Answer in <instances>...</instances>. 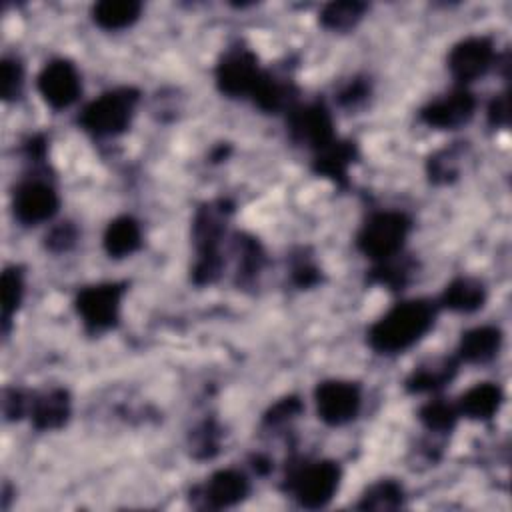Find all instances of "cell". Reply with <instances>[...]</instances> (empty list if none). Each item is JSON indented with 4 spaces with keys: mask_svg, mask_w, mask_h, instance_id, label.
Returning <instances> with one entry per match:
<instances>
[{
    "mask_svg": "<svg viewBox=\"0 0 512 512\" xmlns=\"http://www.w3.org/2000/svg\"><path fill=\"white\" fill-rule=\"evenodd\" d=\"M436 320L430 300H406L390 308L368 330V344L380 354H396L416 344Z\"/></svg>",
    "mask_w": 512,
    "mask_h": 512,
    "instance_id": "1",
    "label": "cell"
},
{
    "mask_svg": "<svg viewBox=\"0 0 512 512\" xmlns=\"http://www.w3.org/2000/svg\"><path fill=\"white\" fill-rule=\"evenodd\" d=\"M224 202L206 204L198 210L194 218V244H196V264L192 270V278L196 284H210L218 278L222 268L220 258V238L224 230L222 216L228 212V208H222Z\"/></svg>",
    "mask_w": 512,
    "mask_h": 512,
    "instance_id": "2",
    "label": "cell"
},
{
    "mask_svg": "<svg viewBox=\"0 0 512 512\" xmlns=\"http://www.w3.org/2000/svg\"><path fill=\"white\" fill-rule=\"evenodd\" d=\"M138 102V90L116 88L104 92L96 100L84 106L78 122L94 136H114L128 128L134 106Z\"/></svg>",
    "mask_w": 512,
    "mask_h": 512,
    "instance_id": "3",
    "label": "cell"
},
{
    "mask_svg": "<svg viewBox=\"0 0 512 512\" xmlns=\"http://www.w3.org/2000/svg\"><path fill=\"white\" fill-rule=\"evenodd\" d=\"M410 230V220L406 214L396 210L372 214L362 230L358 232L356 244L362 254L372 260H388L398 256Z\"/></svg>",
    "mask_w": 512,
    "mask_h": 512,
    "instance_id": "4",
    "label": "cell"
},
{
    "mask_svg": "<svg viewBox=\"0 0 512 512\" xmlns=\"http://www.w3.org/2000/svg\"><path fill=\"white\" fill-rule=\"evenodd\" d=\"M340 466L332 460L304 464L290 472L288 490L300 506L316 510L326 506L340 486Z\"/></svg>",
    "mask_w": 512,
    "mask_h": 512,
    "instance_id": "5",
    "label": "cell"
},
{
    "mask_svg": "<svg viewBox=\"0 0 512 512\" xmlns=\"http://www.w3.org/2000/svg\"><path fill=\"white\" fill-rule=\"evenodd\" d=\"M124 294V284L106 282L88 286L76 296V310L82 316L86 330L102 332L112 328L120 316V300Z\"/></svg>",
    "mask_w": 512,
    "mask_h": 512,
    "instance_id": "6",
    "label": "cell"
},
{
    "mask_svg": "<svg viewBox=\"0 0 512 512\" xmlns=\"http://www.w3.org/2000/svg\"><path fill=\"white\" fill-rule=\"evenodd\" d=\"M318 416L330 426H342L360 410V388L354 382L326 380L314 392Z\"/></svg>",
    "mask_w": 512,
    "mask_h": 512,
    "instance_id": "7",
    "label": "cell"
},
{
    "mask_svg": "<svg viewBox=\"0 0 512 512\" xmlns=\"http://www.w3.org/2000/svg\"><path fill=\"white\" fill-rule=\"evenodd\" d=\"M260 68L256 64V56L246 48L228 50L216 66V84L220 92L236 98L252 94L258 78Z\"/></svg>",
    "mask_w": 512,
    "mask_h": 512,
    "instance_id": "8",
    "label": "cell"
},
{
    "mask_svg": "<svg viewBox=\"0 0 512 512\" xmlns=\"http://www.w3.org/2000/svg\"><path fill=\"white\" fill-rule=\"evenodd\" d=\"M290 132L296 142L306 144L316 152L336 140L332 116L322 102L294 108L290 112Z\"/></svg>",
    "mask_w": 512,
    "mask_h": 512,
    "instance_id": "9",
    "label": "cell"
},
{
    "mask_svg": "<svg viewBox=\"0 0 512 512\" xmlns=\"http://www.w3.org/2000/svg\"><path fill=\"white\" fill-rule=\"evenodd\" d=\"M38 90L46 104L60 110L80 96V76L72 62L52 60L38 74Z\"/></svg>",
    "mask_w": 512,
    "mask_h": 512,
    "instance_id": "10",
    "label": "cell"
},
{
    "mask_svg": "<svg viewBox=\"0 0 512 512\" xmlns=\"http://www.w3.org/2000/svg\"><path fill=\"white\" fill-rule=\"evenodd\" d=\"M12 208L22 224H40L56 214L58 194L42 180H26L14 190Z\"/></svg>",
    "mask_w": 512,
    "mask_h": 512,
    "instance_id": "11",
    "label": "cell"
},
{
    "mask_svg": "<svg viewBox=\"0 0 512 512\" xmlns=\"http://www.w3.org/2000/svg\"><path fill=\"white\" fill-rule=\"evenodd\" d=\"M494 58L492 42L484 36H472L458 42L448 56V68L458 82H472L482 76Z\"/></svg>",
    "mask_w": 512,
    "mask_h": 512,
    "instance_id": "12",
    "label": "cell"
},
{
    "mask_svg": "<svg viewBox=\"0 0 512 512\" xmlns=\"http://www.w3.org/2000/svg\"><path fill=\"white\" fill-rule=\"evenodd\" d=\"M476 108V100L468 90H454L420 110V118L434 128H458L466 124Z\"/></svg>",
    "mask_w": 512,
    "mask_h": 512,
    "instance_id": "13",
    "label": "cell"
},
{
    "mask_svg": "<svg viewBox=\"0 0 512 512\" xmlns=\"http://www.w3.org/2000/svg\"><path fill=\"white\" fill-rule=\"evenodd\" d=\"M248 478L238 470H218L206 484L198 488L204 506L208 508H228L242 502L248 496Z\"/></svg>",
    "mask_w": 512,
    "mask_h": 512,
    "instance_id": "14",
    "label": "cell"
},
{
    "mask_svg": "<svg viewBox=\"0 0 512 512\" xmlns=\"http://www.w3.org/2000/svg\"><path fill=\"white\" fill-rule=\"evenodd\" d=\"M70 416V396L62 388L36 394L30 400V418L36 430H56L66 424Z\"/></svg>",
    "mask_w": 512,
    "mask_h": 512,
    "instance_id": "15",
    "label": "cell"
},
{
    "mask_svg": "<svg viewBox=\"0 0 512 512\" xmlns=\"http://www.w3.org/2000/svg\"><path fill=\"white\" fill-rule=\"evenodd\" d=\"M502 404V390L498 384L482 382L466 390L458 400V414H464L472 420L492 418Z\"/></svg>",
    "mask_w": 512,
    "mask_h": 512,
    "instance_id": "16",
    "label": "cell"
},
{
    "mask_svg": "<svg viewBox=\"0 0 512 512\" xmlns=\"http://www.w3.org/2000/svg\"><path fill=\"white\" fill-rule=\"evenodd\" d=\"M502 344V332L494 326H478L462 334L458 356L466 362H486L494 358Z\"/></svg>",
    "mask_w": 512,
    "mask_h": 512,
    "instance_id": "17",
    "label": "cell"
},
{
    "mask_svg": "<svg viewBox=\"0 0 512 512\" xmlns=\"http://www.w3.org/2000/svg\"><path fill=\"white\" fill-rule=\"evenodd\" d=\"M142 242V234H140V226L134 218L130 216H120L114 218L104 232V250L112 256V258H122L132 254L134 250L140 248Z\"/></svg>",
    "mask_w": 512,
    "mask_h": 512,
    "instance_id": "18",
    "label": "cell"
},
{
    "mask_svg": "<svg viewBox=\"0 0 512 512\" xmlns=\"http://www.w3.org/2000/svg\"><path fill=\"white\" fill-rule=\"evenodd\" d=\"M356 156V146L352 142L334 140L326 148L316 152L314 170L322 176L332 178L334 182H344L348 174V166Z\"/></svg>",
    "mask_w": 512,
    "mask_h": 512,
    "instance_id": "19",
    "label": "cell"
},
{
    "mask_svg": "<svg viewBox=\"0 0 512 512\" xmlns=\"http://www.w3.org/2000/svg\"><path fill=\"white\" fill-rule=\"evenodd\" d=\"M484 300H486L484 286L474 278H456V280H452L440 296L442 306H446L450 310H456V312L478 310L484 304Z\"/></svg>",
    "mask_w": 512,
    "mask_h": 512,
    "instance_id": "20",
    "label": "cell"
},
{
    "mask_svg": "<svg viewBox=\"0 0 512 512\" xmlns=\"http://www.w3.org/2000/svg\"><path fill=\"white\" fill-rule=\"evenodd\" d=\"M140 10V2L134 0H102L92 8V18L104 30H120L134 24Z\"/></svg>",
    "mask_w": 512,
    "mask_h": 512,
    "instance_id": "21",
    "label": "cell"
},
{
    "mask_svg": "<svg viewBox=\"0 0 512 512\" xmlns=\"http://www.w3.org/2000/svg\"><path fill=\"white\" fill-rule=\"evenodd\" d=\"M456 372V360L452 358H442V360H434L428 366H420L418 370H414L410 374V378L406 380V388L410 392H430V390H438L444 384H448L452 380Z\"/></svg>",
    "mask_w": 512,
    "mask_h": 512,
    "instance_id": "22",
    "label": "cell"
},
{
    "mask_svg": "<svg viewBox=\"0 0 512 512\" xmlns=\"http://www.w3.org/2000/svg\"><path fill=\"white\" fill-rule=\"evenodd\" d=\"M252 100L266 112H278L288 104L290 96V86L276 80L274 76L262 72L254 90H252Z\"/></svg>",
    "mask_w": 512,
    "mask_h": 512,
    "instance_id": "23",
    "label": "cell"
},
{
    "mask_svg": "<svg viewBox=\"0 0 512 512\" xmlns=\"http://www.w3.org/2000/svg\"><path fill=\"white\" fill-rule=\"evenodd\" d=\"M366 10V4L356 0H342V2H330L320 12V22L328 30H348L356 26V22L362 18Z\"/></svg>",
    "mask_w": 512,
    "mask_h": 512,
    "instance_id": "24",
    "label": "cell"
},
{
    "mask_svg": "<svg viewBox=\"0 0 512 512\" xmlns=\"http://www.w3.org/2000/svg\"><path fill=\"white\" fill-rule=\"evenodd\" d=\"M402 504V488L394 480H382L372 484L358 502L364 510H394Z\"/></svg>",
    "mask_w": 512,
    "mask_h": 512,
    "instance_id": "25",
    "label": "cell"
},
{
    "mask_svg": "<svg viewBox=\"0 0 512 512\" xmlns=\"http://www.w3.org/2000/svg\"><path fill=\"white\" fill-rule=\"evenodd\" d=\"M24 294V278L22 270L12 266L6 268L2 274V320H4V332L8 330V322L12 312L18 310Z\"/></svg>",
    "mask_w": 512,
    "mask_h": 512,
    "instance_id": "26",
    "label": "cell"
},
{
    "mask_svg": "<svg viewBox=\"0 0 512 512\" xmlns=\"http://www.w3.org/2000/svg\"><path fill=\"white\" fill-rule=\"evenodd\" d=\"M458 410L442 400H432L420 408L422 424L432 432H450L456 424Z\"/></svg>",
    "mask_w": 512,
    "mask_h": 512,
    "instance_id": "27",
    "label": "cell"
},
{
    "mask_svg": "<svg viewBox=\"0 0 512 512\" xmlns=\"http://www.w3.org/2000/svg\"><path fill=\"white\" fill-rule=\"evenodd\" d=\"M22 88V66L18 60H2V96L6 100L18 98Z\"/></svg>",
    "mask_w": 512,
    "mask_h": 512,
    "instance_id": "28",
    "label": "cell"
},
{
    "mask_svg": "<svg viewBox=\"0 0 512 512\" xmlns=\"http://www.w3.org/2000/svg\"><path fill=\"white\" fill-rule=\"evenodd\" d=\"M76 236V228L70 222H62L50 230V234L46 236V246L54 252H64L74 246Z\"/></svg>",
    "mask_w": 512,
    "mask_h": 512,
    "instance_id": "29",
    "label": "cell"
},
{
    "mask_svg": "<svg viewBox=\"0 0 512 512\" xmlns=\"http://www.w3.org/2000/svg\"><path fill=\"white\" fill-rule=\"evenodd\" d=\"M302 404L298 398H284L280 400L266 416V422H280V420H286L290 416H296L300 412Z\"/></svg>",
    "mask_w": 512,
    "mask_h": 512,
    "instance_id": "30",
    "label": "cell"
},
{
    "mask_svg": "<svg viewBox=\"0 0 512 512\" xmlns=\"http://www.w3.org/2000/svg\"><path fill=\"white\" fill-rule=\"evenodd\" d=\"M488 122L492 126H506L508 124V96L498 94L492 98L488 106Z\"/></svg>",
    "mask_w": 512,
    "mask_h": 512,
    "instance_id": "31",
    "label": "cell"
},
{
    "mask_svg": "<svg viewBox=\"0 0 512 512\" xmlns=\"http://www.w3.org/2000/svg\"><path fill=\"white\" fill-rule=\"evenodd\" d=\"M26 398L20 390H6L4 394V414L8 418H20L26 412Z\"/></svg>",
    "mask_w": 512,
    "mask_h": 512,
    "instance_id": "32",
    "label": "cell"
},
{
    "mask_svg": "<svg viewBox=\"0 0 512 512\" xmlns=\"http://www.w3.org/2000/svg\"><path fill=\"white\" fill-rule=\"evenodd\" d=\"M366 92H368V86L362 80H354L340 92V102L342 104H356L358 100H362L366 96Z\"/></svg>",
    "mask_w": 512,
    "mask_h": 512,
    "instance_id": "33",
    "label": "cell"
},
{
    "mask_svg": "<svg viewBox=\"0 0 512 512\" xmlns=\"http://www.w3.org/2000/svg\"><path fill=\"white\" fill-rule=\"evenodd\" d=\"M316 280H318V270H316V266L304 262V264H298V266L294 268V282H296L298 286H312Z\"/></svg>",
    "mask_w": 512,
    "mask_h": 512,
    "instance_id": "34",
    "label": "cell"
}]
</instances>
